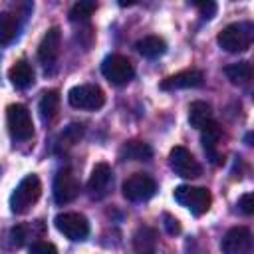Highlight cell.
<instances>
[{"label": "cell", "mask_w": 254, "mask_h": 254, "mask_svg": "<svg viewBox=\"0 0 254 254\" xmlns=\"http://www.w3.org/2000/svg\"><path fill=\"white\" fill-rule=\"evenodd\" d=\"M252 36H254V26L250 22H234L218 32L216 42L224 52L238 54V52H246L250 48Z\"/></svg>", "instance_id": "6da1fadb"}, {"label": "cell", "mask_w": 254, "mask_h": 254, "mask_svg": "<svg viewBox=\"0 0 254 254\" xmlns=\"http://www.w3.org/2000/svg\"><path fill=\"white\" fill-rule=\"evenodd\" d=\"M42 194V183L36 175H26L14 192L10 194V210L14 214H26L40 198Z\"/></svg>", "instance_id": "7a4b0ae2"}, {"label": "cell", "mask_w": 254, "mask_h": 254, "mask_svg": "<svg viewBox=\"0 0 254 254\" xmlns=\"http://www.w3.org/2000/svg\"><path fill=\"white\" fill-rule=\"evenodd\" d=\"M173 196H175V200L181 206L189 208L194 216H202L204 212H208L210 202H212V196H210V192L206 189H202V187H190V185L177 187L175 192H173Z\"/></svg>", "instance_id": "3957f363"}, {"label": "cell", "mask_w": 254, "mask_h": 254, "mask_svg": "<svg viewBox=\"0 0 254 254\" xmlns=\"http://www.w3.org/2000/svg\"><path fill=\"white\" fill-rule=\"evenodd\" d=\"M6 123H8V131L16 141H28L34 135V123H32V115L28 111L26 105L22 103H12L6 109Z\"/></svg>", "instance_id": "277c9868"}, {"label": "cell", "mask_w": 254, "mask_h": 254, "mask_svg": "<svg viewBox=\"0 0 254 254\" xmlns=\"http://www.w3.org/2000/svg\"><path fill=\"white\" fill-rule=\"evenodd\" d=\"M67 101L71 107L75 109H85V111H95L99 107H103L105 103V93L99 85L95 83H83V85H75L69 89L67 93Z\"/></svg>", "instance_id": "5b68a950"}, {"label": "cell", "mask_w": 254, "mask_h": 254, "mask_svg": "<svg viewBox=\"0 0 254 254\" xmlns=\"http://www.w3.org/2000/svg\"><path fill=\"white\" fill-rule=\"evenodd\" d=\"M101 73L103 77L113 83V85H125L133 79L135 75V67L131 64V60H127L125 56H119V54H111L103 60L101 64Z\"/></svg>", "instance_id": "8992f818"}, {"label": "cell", "mask_w": 254, "mask_h": 254, "mask_svg": "<svg viewBox=\"0 0 254 254\" xmlns=\"http://www.w3.org/2000/svg\"><path fill=\"white\" fill-rule=\"evenodd\" d=\"M155 190H157V183L147 173H133L123 183V196L127 200H133V202H141V200L151 198L155 194Z\"/></svg>", "instance_id": "52a82bcc"}, {"label": "cell", "mask_w": 254, "mask_h": 254, "mask_svg": "<svg viewBox=\"0 0 254 254\" xmlns=\"http://www.w3.org/2000/svg\"><path fill=\"white\" fill-rule=\"evenodd\" d=\"M56 228L69 240L73 242H79V240H85L87 234H89V222L83 214L79 212H62L56 216L54 220Z\"/></svg>", "instance_id": "ba28073f"}, {"label": "cell", "mask_w": 254, "mask_h": 254, "mask_svg": "<svg viewBox=\"0 0 254 254\" xmlns=\"http://www.w3.org/2000/svg\"><path fill=\"white\" fill-rule=\"evenodd\" d=\"M169 165L183 179H194V177L200 175L198 161L192 157V153L189 149H185L181 145H177V147L171 149V153H169Z\"/></svg>", "instance_id": "9c48e42d"}, {"label": "cell", "mask_w": 254, "mask_h": 254, "mask_svg": "<svg viewBox=\"0 0 254 254\" xmlns=\"http://www.w3.org/2000/svg\"><path fill=\"white\" fill-rule=\"evenodd\" d=\"M79 194V181L73 175L71 169H62L58 171L54 179V200L58 204H67L75 200Z\"/></svg>", "instance_id": "30bf717a"}, {"label": "cell", "mask_w": 254, "mask_h": 254, "mask_svg": "<svg viewBox=\"0 0 254 254\" xmlns=\"http://www.w3.org/2000/svg\"><path fill=\"white\" fill-rule=\"evenodd\" d=\"M222 254H250L252 252V232L246 226L230 228L220 240Z\"/></svg>", "instance_id": "8fae6325"}, {"label": "cell", "mask_w": 254, "mask_h": 254, "mask_svg": "<svg viewBox=\"0 0 254 254\" xmlns=\"http://www.w3.org/2000/svg\"><path fill=\"white\" fill-rule=\"evenodd\" d=\"M111 183H113L111 167L107 163H97L91 169V175H89V181H87V192H89V196L95 198V200L103 198L109 192Z\"/></svg>", "instance_id": "7c38bea8"}, {"label": "cell", "mask_w": 254, "mask_h": 254, "mask_svg": "<svg viewBox=\"0 0 254 254\" xmlns=\"http://www.w3.org/2000/svg\"><path fill=\"white\" fill-rule=\"evenodd\" d=\"M60 50H62V32H60V28L54 26L44 34V38H42V42L38 46V60L46 67H50V65H54L58 62Z\"/></svg>", "instance_id": "4fadbf2b"}, {"label": "cell", "mask_w": 254, "mask_h": 254, "mask_svg": "<svg viewBox=\"0 0 254 254\" xmlns=\"http://www.w3.org/2000/svg\"><path fill=\"white\" fill-rule=\"evenodd\" d=\"M204 83V73L200 69H183L167 79L161 81V89L173 91V89H189V87H200Z\"/></svg>", "instance_id": "5bb4252c"}, {"label": "cell", "mask_w": 254, "mask_h": 254, "mask_svg": "<svg viewBox=\"0 0 254 254\" xmlns=\"http://www.w3.org/2000/svg\"><path fill=\"white\" fill-rule=\"evenodd\" d=\"M220 137H222V129H220V125H218L216 121H208V123L200 129V143H202V149H204L206 157H208L214 165L222 163L220 153H218V141H220Z\"/></svg>", "instance_id": "9a60e30c"}, {"label": "cell", "mask_w": 254, "mask_h": 254, "mask_svg": "<svg viewBox=\"0 0 254 254\" xmlns=\"http://www.w3.org/2000/svg\"><path fill=\"white\" fill-rule=\"evenodd\" d=\"M159 236L151 226H139L133 234V252L135 254H157Z\"/></svg>", "instance_id": "2e32d148"}, {"label": "cell", "mask_w": 254, "mask_h": 254, "mask_svg": "<svg viewBox=\"0 0 254 254\" xmlns=\"http://www.w3.org/2000/svg\"><path fill=\"white\" fill-rule=\"evenodd\" d=\"M119 157L123 161H149L153 157V149L149 143L133 139L123 143V147L119 149Z\"/></svg>", "instance_id": "e0dca14e"}, {"label": "cell", "mask_w": 254, "mask_h": 254, "mask_svg": "<svg viewBox=\"0 0 254 254\" xmlns=\"http://www.w3.org/2000/svg\"><path fill=\"white\" fill-rule=\"evenodd\" d=\"M8 79L12 81V85H16L20 89H26L34 83V69L26 60H20L8 69Z\"/></svg>", "instance_id": "ac0fdd59"}, {"label": "cell", "mask_w": 254, "mask_h": 254, "mask_svg": "<svg viewBox=\"0 0 254 254\" xmlns=\"http://www.w3.org/2000/svg\"><path fill=\"white\" fill-rule=\"evenodd\" d=\"M135 48L143 58H149V60H155V58H159L167 52V44L159 36H147V38L139 40L135 44Z\"/></svg>", "instance_id": "d6986e66"}, {"label": "cell", "mask_w": 254, "mask_h": 254, "mask_svg": "<svg viewBox=\"0 0 254 254\" xmlns=\"http://www.w3.org/2000/svg\"><path fill=\"white\" fill-rule=\"evenodd\" d=\"M58 111H60V93L56 89H48L42 93V99H40V115L46 123L54 121L58 117Z\"/></svg>", "instance_id": "ffe728a7"}, {"label": "cell", "mask_w": 254, "mask_h": 254, "mask_svg": "<svg viewBox=\"0 0 254 254\" xmlns=\"http://www.w3.org/2000/svg\"><path fill=\"white\" fill-rule=\"evenodd\" d=\"M208 121H212V111L210 105L204 101H192L189 105V123L194 129H202Z\"/></svg>", "instance_id": "44dd1931"}, {"label": "cell", "mask_w": 254, "mask_h": 254, "mask_svg": "<svg viewBox=\"0 0 254 254\" xmlns=\"http://www.w3.org/2000/svg\"><path fill=\"white\" fill-rule=\"evenodd\" d=\"M224 73L234 85H246L252 79V65L248 62H236V64L226 65Z\"/></svg>", "instance_id": "7402d4cb"}, {"label": "cell", "mask_w": 254, "mask_h": 254, "mask_svg": "<svg viewBox=\"0 0 254 254\" xmlns=\"http://www.w3.org/2000/svg\"><path fill=\"white\" fill-rule=\"evenodd\" d=\"M18 18L10 12H0V44H8L18 34Z\"/></svg>", "instance_id": "603a6c76"}, {"label": "cell", "mask_w": 254, "mask_h": 254, "mask_svg": "<svg viewBox=\"0 0 254 254\" xmlns=\"http://www.w3.org/2000/svg\"><path fill=\"white\" fill-rule=\"evenodd\" d=\"M81 133H83V125H79V123H71V125H67L65 129H64V133L60 135V139H58V143H56V151H65L67 147H71V145H75L79 139H81Z\"/></svg>", "instance_id": "cb8c5ba5"}, {"label": "cell", "mask_w": 254, "mask_h": 254, "mask_svg": "<svg viewBox=\"0 0 254 254\" xmlns=\"http://www.w3.org/2000/svg\"><path fill=\"white\" fill-rule=\"evenodd\" d=\"M97 10V4L91 0H79L71 6L69 10V20L71 22H87L91 18V14Z\"/></svg>", "instance_id": "d4e9b609"}, {"label": "cell", "mask_w": 254, "mask_h": 254, "mask_svg": "<svg viewBox=\"0 0 254 254\" xmlns=\"http://www.w3.org/2000/svg\"><path fill=\"white\" fill-rule=\"evenodd\" d=\"M30 230H34V228H32V226H26V224L14 226V228L10 230V242H12L14 246H22V244H26L28 238H32V236H30Z\"/></svg>", "instance_id": "484cf974"}, {"label": "cell", "mask_w": 254, "mask_h": 254, "mask_svg": "<svg viewBox=\"0 0 254 254\" xmlns=\"http://www.w3.org/2000/svg\"><path fill=\"white\" fill-rule=\"evenodd\" d=\"M28 254H58L56 246L52 242H44V240H38L30 246V252Z\"/></svg>", "instance_id": "4316f807"}, {"label": "cell", "mask_w": 254, "mask_h": 254, "mask_svg": "<svg viewBox=\"0 0 254 254\" xmlns=\"http://www.w3.org/2000/svg\"><path fill=\"white\" fill-rule=\"evenodd\" d=\"M238 206L244 214H252L254 212V194L252 192H246L238 198Z\"/></svg>", "instance_id": "83f0119b"}, {"label": "cell", "mask_w": 254, "mask_h": 254, "mask_svg": "<svg viewBox=\"0 0 254 254\" xmlns=\"http://www.w3.org/2000/svg\"><path fill=\"white\" fill-rule=\"evenodd\" d=\"M194 6L198 8L202 18H212L214 12H216V4L214 2H194Z\"/></svg>", "instance_id": "f1b7e54d"}, {"label": "cell", "mask_w": 254, "mask_h": 254, "mask_svg": "<svg viewBox=\"0 0 254 254\" xmlns=\"http://www.w3.org/2000/svg\"><path fill=\"white\" fill-rule=\"evenodd\" d=\"M163 218H165V228H167L169 234H179L181 232V224H179L177 218H173L171 214H165Z\"/></svg>", "instance_id": "f546056e"}]
</instances>
